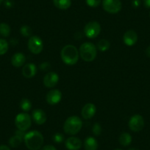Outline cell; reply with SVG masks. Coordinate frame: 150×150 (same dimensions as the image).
Masks as SVG:
<instances>
[{
	"label": "cell",
	"mask_w": 150,
	"mask_h": 150,
	"mask_svg": "<svg viewBox=\"0 0 150 150\" xmlns=\"http://www.w3.org/2000/svg\"><path fill=\"white\" fill-rule=\"evenodd\" d=\"M24 140L26 146L30 150L40 149L44 144V137L41 132L37 130L27 132Z\"/></svg>",
	"instance_id": "cell-1"
},
{
	"label": "cell",
	"mask_w": 150,
	"mask_h": 150,
	"mask_svg": "<svg viewBox=\"0 0 150 150\" xmlns=\"http://www.w3.org/2000/svg\"><path fill=\"white\" fill-rule=\"evenodd\" d=\"M60 57L65 64L73 66L78 62L80 54L77 47L71 44H68L62 49Z\"/></svg>",
	"instance_id": "cell-2"
},
{
	"label": "cell",
	"mask_w": 150,
	"mask_h": 150,
	"mask_svg": "<svg viewBox=\"0 0 150 150\" xmlns=\"http://www.w3.org/2000/svg\"><path fill=\"white\" fill-rule=\"evenodd\" d=\"M83 122L81 119L77 116H71L68 118L63 125V129L66 134L74 135L78 133L82 129Z\"/></svg>",
	"instance_id": "cell-3"
},
{
	"label": "cell",
	"mask_w": 150,
	"mask_h": 150,
	"mask_svg": "<svg viewBox=\"0 0 150 150\" xmlns=\"http://www.w3.org/2000/svg\"><path fill=\"white\" fill-rule=\"evenodd\" d=\"M79 54L80 57L86 62H91L95 60L97 55L96 46L91 42L83 43L80 47Z\"/></svg>",
	"instance_id": "cell-4"
},
{
	"label": "cell",
	"mask_w": 150,
	"mask_h": 150,
	"mask_svg": "<svg viewBox=\"0 0 150 150\" xmlns=\"http://www.w3.org/2000/svg\"><path fill=\"white\" fill-rule=\"evenodd\" d=\"M15 125L18 129L21 131L27 130L30 129L32 125V119L30 115L26 112L18 113L15 119Z\"/></svg>",
	"instance_id": "cell-5"
},
{
	"label": "cell",
	"mask_w": 150,
	"mask_h": 150,
	"mask_svg": "<svg viewBox=\"0 0 150 150\" xmlns=\"http://www.w3.org/2000/svg\"><path fill=\"white\" fill-rule=\"evenodd\" d=\"M27 46H28L29 50L34 54H40L44 49L43 41L41 38L36 35L31 36L30 38Z\"/></svg>",
	"instance_id": "cell-6"
},
{
	"label": "cell",
	"mask_w": 150,
	"mask_h": 150,
	"mask_svg": "<svg viewBox=\"0 0 150 150\" xmlns=\"http://www.w3.org/2000/svg\"><path fill=\"white\" fill-rule=\"evenodd\" d=\"M101 32V26L97 21H90L84 27V33L88 38H95Z\"/></svg>",
	"instance_id": "cell-7"
},
{
	"label": "cell",
	"mask_w": 150,
	"mask_h": 150,
	"mask_svg": "<svg viewBox=\"0 0 150 150\" xmlns=\"http://www.w3.org/2000/svg\"><path fill=\"white\" fill-rule=\"evenodd\" d=\"M102 7L106 12L115 14L122 10V5L120 0H103Z\"/></svg>",
	"instance_id": "cell-8"
},
{
	"label": "cell",
	"mask_w": 150,
	"mask_h": 150,
	"mask_svg": "<svg viewBox=\"0 0 150 150\" xmlns=\"http://www.w3.org/2000/svg\"><path fill=\"white\" fill-rule=\"evenodd\" d=\"M129 127L132 132H139L144 127V119L141 115H133L129 119Z\"/></svg>",
	"instance_id": "cell-9"
},
{
	"label": "cell",
	"mask_w": 150,
	"mask_h": 150,
	"mask_svg": "<svg viewBox=\"0 0 150 150\" xmlns=\"http://www.w3.org/2000/svg\"><path fill=\"white\" fill-rule=\"evenodd\" d=\"M62 99V93L58 89H52L50 91L46 96V100L50 105H57Z\"/></svg>",
	"instance_id": "cell-10"
},
{
	"label": "cell",
	"mask_w": 150,
	"mask_h": 150,
	"mask_svg": "<svg viewBox=\"0 0 150 150\" xmlns=\"http://www.w3.org/2000/svg\"><path fill=\"white\" fill-rule=\"evenodd\" d=\"M59 76L55 72H49L44 77V85L47 88H51L56 86L58 83Z\"/></svg>",
	"instance_id": "cell-11"
},
{
	"label": "cell",
	"mask_w": 150,
	"mask_h": 150,
	"mask_svg": "<svg viewBox=\"0 0 150 150\" xmlns=\"http://www.w3.org/2000/svg\"><path fill=\"white\" fill-rule=\"evenodd\" d=\"M96 112V108L93 103H88L84 105L81 110L82 117L86 120L91 119L94 116Z\"/></svg>",
	"instance_id": "cell-12"
},
{
	"label": "cell",
	"mask_w": 150,
	"mask_h": 150,
	"mask_svg": "<svg viewBox=\"0 0 150 150\" xmlns=\"http://www.w3.org/2000/svg\"><path fill=\"white\" fill-rule=\"evenodd\" d=\"M123 41L127 46L132 47L138 41V34L134 30H128L124 34Z\"/></svg>",
	"instance_id": "cell-13"
},
{
	"label": "cell",
	"mask_w": 150,
	"mask_h": 150,
	"mask_svg": "<svg viewBox=\"0 0 150 150\" xmlns=\"http://www.w3.org/2000/svg\"><path fill=\"white\" fill-rule=\"evenodd\" d=\"M32 118L36 125H44L47 121V114L43 110L35 109L33 111Z\"/></svg>",
	"instance_id": "cell-14"
},
{
	"label": "cell",
	"mask_w": 150,
	"mask_h": 150,
	"mask_svg": "<svg viewBox=\"0 0 150 150\" xmlns=\"http://www.w3.org/2000/svg\"><path fill=\"white\" fill-rule=\"evenodd\" d=\"M65 145L68 150H80L82 146V141L79 138L72 136L66 140Z\"/></svg>",
	"instance_id": "cell-15"
},
{
	"label": "cell",
	"mask_w": 150,
	"mask_h": 150,
	"mask_svg": "<svg viewBox=\"0 0 150 150\" xmlns=\"http://www.w3.org/2000/svg\"><path fill=\"white\" fill-rule=\"evenodd\" d=\"M37 73V67L33 63H27L22 69V74L26 78H32Z\"/></svg>",
	"instance_id": "cell-16"
},
{
	"label": "cell",
	"mask_w": 150,
	"mask_h": 150,
	"mask_svg": "<svg viewBox=\"0 0 150 150\" xmlns=\"http://www.w3.org/2000/svg\"><path fill=\"white\" fill-rule=\"evenodd\" d=\"M26 62V57L24 54L21 52L16 53L11 58V63L14 67L19 68L24 66Z\"/></svg>",
	"instance_id": "cell-17"
},
{
	"label": "cell",
	"mask_w": 150,
	"mask_h": 150,
	"mask_svg": "<svg viewBox=\"0 0 150 150\" xmlns=\"http://www.w3.org/2000/svg\"><path fill=\"white\" fill-rule=\"evenodd\" d=\"M99 144L96 138L93 137H88L84 142V147L86 150H97Z\"/></svg>",
	"instance_id": "cell-18"
},
{
	"label": "cell",
	"mask_w": 150,
	"mask_h": 150,
	"mask_svg": "<svg viewBox=\"0 0 150 150\" xmlns=\"http://www.w3.org/2000/svg\"><path fill=\"white\" fill-rule=\"evenodd\" d=\"M54 6L60 10H67L71 5V0H53Z\"/></svg>",
	"instance_id": "cell-19"
},
{
	"label": "cell",
	"mask_w": 150,
	"mask_h": 150,
	"mask_svg": "<svg viewBox=\"0 0 150 150\" xmlns=\"http://www.w3.org/2000/svg\"><path fill=\"white\" fill-rule=\"evenodd\" d=\"M132 142V136L128 132H122L119 136V143L123 146H127Z\"/></svg>",
	"instance_id": "cell-20"
},
{
	"label": "cell",
	"mask_w": 150,
	"mask_h": 150,
	"mask_svg": "<svg viewBox=\"0 0 150 150\" xmlns=\"http://www.w3.org/2000/svg\"><path fill=\"white\" fill-rule=\"evenodd\" d=\"M23 139H24V138L15 134V135L12 136L9 139V144L13 148H16V147L19 146L20 144L22 142Z\"/></svg>",
	"instance_id": "cell-21"
},
{
	"label": "cell",
	"mask_w": 150,
	"mask_h": 150,
	"mask_svg": "<svg viewBox=\"0 0 150 150\" xmlns=\"http://www.w3.org/2000/svg\"><path fill=\"white\" fill-rule=\"evenodd\" d=\"M110 47V43L106 39H101L97 43V49L100 52H106Z\"/></svg>",
	"instance_id": "cell-22"
},
{
	"label": "cell",
	"mask_w": 150,
	"mask_h": 150,
	"mask_svg": "<svg viewBox=\"0 0 150 150\" xmlns=\"http://www.w3.org/2000/svg\"><path fill=\"white\" fill-rule=\"evenodd\" d=\"M11 33V27L5 23L0 24V35L2 37H8Z\"/></svg>",
	"instance_id": "cell-23"
},
{
	"label": "cell",
	"mask_w": 150,
	"mask_h": 150,
	"mask_svg": "<svg viewBox=\"0 0 150 150\" xmlns=\"http://www.w3.org/2000/svg\"><path fill=\"white\" fill-rule=\"evenodd\" d=\"M20 108L24 112H27V111L30 110L32 108V103L28 99L24 98L20 102Z\"/></svg>",
	"instance_id": "cell-24"
},
{
	"label": "cell",
	"mask_w": 150,
	"mask_h": 150,
	"mask_svg": "<svg viewBox=\"0 0 150 150\" xmlns=\"http://www.w3.org/2000/svg\"><path fill=\"white\" fill-rule=\"evenodd\" d=\"M9 45L6 40L0 38V55H3L6 54L8 52Z\"/></svg>",
	"instance_id": "cell-25"
},
{
	"label": "cell",
	"mask_w": 150,
	"mask_h": 150,
	"mask_svg": "<svg viewBox=\"0 0 150 150\" xmlns=\"http://www.w3.org/2000/svg\"><path fill=\"white\" fill-rule=\"evenodd\" d=\"M20 33L24 37H30L33 34V30L28 25H24L20 28Z\"/></svg>",
	"instance_id": "cell-26"
},
{
	"label": "cell",
	"mask_w": 150,
	"mask_h": 150,
	"mask_svg": "<svg viewBox=\"0 0 150 150\" xmlns=\"http://www.w3.org/2000/svg\"><path fill=\"white\" fill-rule=\"evenodd\" d=\"M92 132L96 136H99V135H101L102 133V127H101L100 124L99 123H95L93 125V127H92Z\"/></svg>",
	"instance_id": "cell-27"
},
{
	"label": "cell",
	"mask_w": 150,
	"mask_h": 150,
	"mask_svg": "<svg viewBox=\"0 0 150 150\" xmlns=\"http://www.w3.org/2000/svg\"><path fill=\"white\" fill-rule=\"evenodd\" d=\"M53 141L57 144H60L64 141V135L60 132H57L53 135Z\"/></svg>",
	"instance_id": "cell-28"
},
{
	"label": "cell",
	"mask_w": 150,
	"mask_h": 150,
	"mask_svg": "<svg viewBox=\"0 0 150 150\" xmlns=\"http://www.w3.org/2000/svg\"><path fill=\"white\" fill-rule=\"evenodd\" d=\"M86 4L91 8H96L101 3V0H86Z\"/></svg>",
	"instance_id": "cell-29"
},
{
	"label": "cell",
	"mask_w": 150,
	"mask_h": 150,
	"mask_svg": "<svg viewBox=\"0 0 150 150\" xmlns=\"http://www.w3.org/2000/svg\"><path fill=\"white\" fill-rule=\"evenodd\" d=\"M50 67H51V66H50V63H48V62H44L40 66V69L42 71H48L50 69Z\"/></svg>",
	"instance_id": "cell-30"
},
{
	"label": "cell",
	"mask_w": 150,
	"mask_h": 150,
	"mask_svg": "<svg viewBox=\"0 0 150 150\" xmlns=\"http://www.w3.org/2000/svg\"><path fill=\"white\" fill-rule=\"evenodd\" d=\"M41 150H57V149L54 146L52 145H47L43 147L41 149Z\"/></svg>",
	"instance_id": "cell-31"
},
{
	"label": "cell",
	"mask_w": 150,
	"mask_h": 150,
	"mask_svg": "<svg viewBox=\"0 0 150 150\" xmlns=\"http://www.w3.org/2000/svg\"><path fill=\"white\" fill-rule=\"evenodd\" d=\"M132 5L134 8H138L140 6V5H141V1L140 0H132Z\"/></svg>",
	"instance_id": "cell-32"
},
{
	"label": "cell",
	"mask_w": 150,
	"mask_h": 150,
	"mask_svg": "<svg viewBox=\"0 0 150 150\" xmlns=\"http://www.w3.org/2000/svg\"><path fill=\"white\" fill-rule=\"evenodd\" d=\"M144 5L146 8H150V0H144Z\"/></svg>",
	"instance_id": "cell-33"
},
{
	"label": "cell",
	"mask_w": 150,
	"mask_h": 150,
	"mask_svg": "<svg viewBox=\"0 0 150 150\" xmlns=\"http://www.w3.org/2000/svg\"><path fill=\"white\" fill-rule=\"evenodd\" d=\"M0 150H11V149L6 145H0Z\"/></svg>",
	"instance_id": "cell-34"
},
{
	"label": "cell",
	"mask_w": 150,
	"mask_h": 150,
	"mask_svg": "<svg viewBox=\"0 0 150 150\" xmlns=\"http://www.w3.org/2000/svg\"><path fill=\"white\" fill-rule=\"evenodd\" d=\"M5 5H6L7 8H11L13 6V3L10 0H7L6 2H5Z\"/></svg>",
	"instance_id": "cell-35"
},
{
	"label": "cell",
	"mask_w": 150,
	"mask_h": 150,
	"mask_svg": "<svg viewBox=\"0 0 150 150\" xmlns=\"http://www.w3.org/2000/svg\"><path fill=\"white\" fill-rule=\"evenodd\" d=\"M146 54L147 57H150V46H149L146 50Z\"/></svg>",
	"instance_id": "cell-36"
},
{
	"label": "cell",
	"mask_w": 150,
	"mask_h": 150,
	"mask_svg": "<svg viewBox=\"0 0 150 150\" xmlns=\"http://www.w3.org/2000/svg\"><path fill=\"white\" fill-rule=\"evenodd\" d=\"M128 150H139V149H136V148H130V149H129Z\"/></svg>",
	"instance_id": "cell-37"
},
{
	"label": "cell",
	"mask_w": 150,
	"mask_h": 150,
	"mask_svg": "<svg viewBox=\"0 0 150 150\" xmlns=\"http://www.w3.org/2000/svg\"><path fill=\"white\" fill-rule=\"evenodd\" d=\"M3 1H4V0H0V5L2 3V2H3Z\"/></svg>",
	"instance_id": "cell-38"
},
{
	"label": "cell",
	"mask_w": 150,
	"mask_h": 150,
	"mask_svg": "<svg viewBox=\"0 0 150 150\" xmlns=\"http://www.w3.org/2000/svg\"><path fill=\"white\" fill-rule=\"evenodd\" d=\"M115 150H122V149H115Z\"/></svg>",
	"instance_id": "cell-39"
},
{
	"label": "cell",
	"mask_w": 150,
	"mask_h": 150,
	"mask_svg": "<svg viewBox=\"0 0 150 150\" xmlns=\"http://www.w3.org/2000/svg\"><path fill=\"white\" fill-rule=\"evenodd\" d=\"M149 16H150V13H149Z\"/></svg>",
	"instance_id": "cell-40"
}]
</instances>
